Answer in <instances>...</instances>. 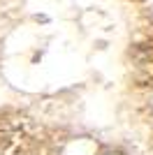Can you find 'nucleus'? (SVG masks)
<instances>
[{
  "mask_svg": "<svg viewBox=\"0 0 153 155\" xmlns=\"http://www.w3.org/2000/svg\"><path fill=\"white\" fill-rule=\"evenodd\" d=\"M107 155H121V153H107Z\"/></svg>",
  "mask_w": 153,
  "mask_h": 155,
  "instance_id": "obj_1",
  "label": "nucleus"
}]
</instances>
